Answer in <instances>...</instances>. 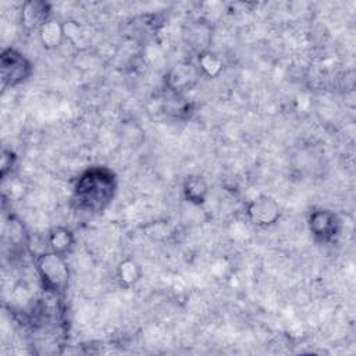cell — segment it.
Returning a JSON list of instances; mask_svg holds the SVG:
<instances>
[{"mask_svg":"<svg viewBox=\"0 0 356 356\" xmlns=\"http://www.w3.org/2000/svg\"><path fill=\"white\" fill-rule=\"evenodd\" d=\"M118 277L120 280L127 284V285H131L134 284L138 278H139V267L131 261V260H127L124 261L120 268H118Z\"/></svg>","mask_w":356,"mask_h":356,"instance_id":"12","label":"cell"},{"mask_svg":"<svg viewBox=\"0 0 356 356\" xmlns=\"http://www.w3.org/2000/svg\"><path fill=\"white\" fill-rule=\"evenodd\" d=\"M199 65L203 70V72L209 76H216L222 70V61L209 51H204L199 56Z\"/></svg>","mask_w":356,"mask_h":356,"instance_id":"11","label":"cell"},{"mask_svg":"<svg viewBox=\"0 0 356 356\" xmlns=\"http://www.w3.org/2000/svg\"><path fill=\"white\" fill-rule=\"evenodd\" d=\"M49 13L50 7L44 1H28L22 7V22L26 28H35V26H42L46 24L49 19Z\"/></svg>","mask_w":356,"mask_h":356,"instance_id":"7","label":"cell"},{"mask_svg":"<svg viewBox=\"0 0 356 356\" xmlns=\"http://www.w3.org/2000/svg\"><path fill=\"white\" fill-rule=\"evenodd\" d=\"M29 63L17 51L7 50L1 56V78L3 85H17L29 74Z\"/></svg>","mask_w":356,"mask_h":356,"instance_id":"3","label":"cell"},{"mask_svg":"<svg viewBox=\"0 0 356 356\" xmlns=\"http://www.w3.org/2000/svg\"><path fill=\"white\" fill-rule=\"evenodd\" d=\"M114 178L110 171L95 168L86 171L76 184V199L88 210H102L113 197Z\"/></svg>","mask_w":356,"mask_h":356,"instance_id":"1","label":"cell"},{"mask_svg":"<svg viewBox=\"0 0 356 356\" xmlns=\"http://www.w3.org/2000/svg\"><path fill=\"white\" fill-rule=\"evenodd\" d=\"M64 38V26L60 25L57 21H47L40 26V40L42 43L49 47H57Z\"/></svg>","mask_w":356,"mask_h":356,"instance_id":"9","label":"cell"},{"mask_svg":"<svg viewBox=\"0 0 356 356\" xmlns=\"http://www.w3.org/2000/svg\"><path fill=\"white\" fill-rule=\"evenodd\" d=\"M196 71L192 64L181 63L177 64L170 72H168V86L174 92H181L191 86L196 81Z\"/></svg>","mask_w":356,"mask_h":356,"instance_id":"6","label":"cell"},{"mask_svg":"<svg viewBox=\"0 0 356 356\" xmlns=\"http://www.w3.org/2000/svg\"><path fill=\"white\" fill-rule=\"evenodd\" d=\"M184 193L191 203L200 204L207 195V184L202 177H188L184 184Z\"/></svg>","mask_w":356,"mask_h":356,"instance_id":"8","label":"cell"},{"mask_svg":"<svg viewBox=\"0 0 356 356\" xmlns=\"http://www.w3.org/2000/svg\"><path fill=\"white\" fill-rule=\"evenodd\" d=\"M74 238L72 234L67 229V228H56L51 231L50 238H49V243L51 246V250L56 253H65L67 250H70V248L72 246Z\"/></svg>","mask_w":356,"mask_h":356,"instance_id":"10","label":"cell"},{"mask_svg":"<svg viewBox=\"0 0 356 356\" xmlns=\"http://www.w3.org/2000/svg\"><path fill=\"white\" fill-rule=\"evenodd\" d=\"M312 234L320 241L331 239L338 229L337 216L328 210L313 211L309 220Z\"/></svg>","mask_w":356,"mask_h":356,"instance_id":"5","label":"cell"},{"mask_svg":"<svg viewBox=\"0 0 356 356\" xmlns=\"http://www.w3.org/2000/svg\"><path fill=\"white\" fill-rule=\"evenodd\" d=\"M36 268L44 285L54 291L61 292L68 284V266L60 253L49 252L38 257Z\"/></svg>","mask_w":356,"mask_h":356,"instance_id":"2","label":"cell"},{"mask_svg":"<svg viewBox=\"0 0 356 356\" xmlns=\"http://www.w3.org/2000/svg\"><path fill=\"white\" fill-rule=\"evenodd\" d=\"M250 220L259 225H268L277 221L280 216V209L275 200L267 196H260L254 199L248 209Z\"/></svg>","mask_w":356,"mask_h":356,"instance_id":"4","label":"cell"}]
</instances>
